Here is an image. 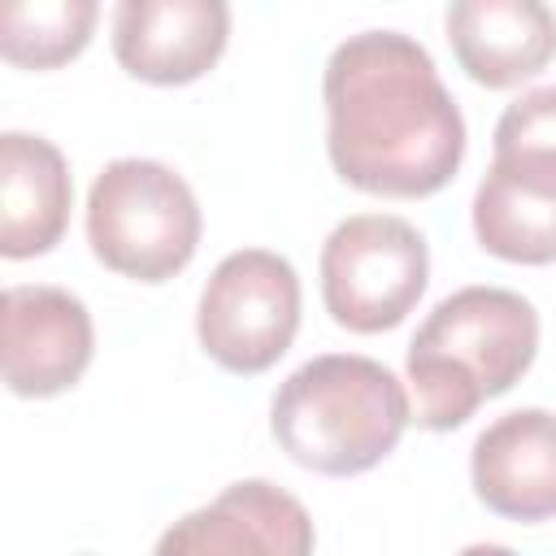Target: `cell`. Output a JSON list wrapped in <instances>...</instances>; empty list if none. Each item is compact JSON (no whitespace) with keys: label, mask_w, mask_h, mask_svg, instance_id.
<instances>
[{"label":"cell","mask_w":556,"mask_h":556,"mask_svg":"<svg viewBox=\"0 0 556 556\" xmlns=\"http://www.w3.org/2000/svg\"><path fill=\"white\" fill-rule=\"evenodd\" d=\"M491 161L556 178V87H534L500 113Z\"/></svg>","instance_id":"15"},{"label":"cell","mask_w":556,"mask_h":556,"mask_svg":"<svg viewBox=\"0 0 556 556\" xmlns=\"http://www.w3.org/2000/svg\"><path fill=\"white\" fill-rule=\"evenodd\" d=\"M326 152L334 174L369 195L421 200L465 161V117L430 52L400 30L348 35L321 74Z\"/></svg>","instance_id":"1"},{"label":"cell","mask_w":556,"mask_h":556,"mask_svg":"<svg viewBox=\"0 0 556 556\" xmlns=\"http://www.w3.org/2000/svg\"><path fill=\"white\" fill-rule=\"evenodd\" d=\"M200 204L182 174L148 156L109 161L87 191V243L96 261L135 282H165L200 248Z\"/></svg>","instance_id":"4"},{"label":"cell","mask_w":556,"mask_h":556,"mask_svg":"<svg viewBox=\"0 0 556 556\" xmlns=\"http://www.w3.org/2000/svg\"><path fill=\"white\" fill-rule=\"evenodd\" d=\"M326 313L352 334H382L400 326L430 278L426 235L391 213L343 217L321 243Z\"/></svg>","instance_id":"5"},{"label":"cell","mask_w":556,"mask_h":556,"mask_svg":"<svg viewBox=\"0 0 556 556\" xmlns=\"http://www.w3.org/2000/svg\"><path fill=\"white\" fill-rule=\"evenodd\" d=\"M87 304L65 287L22 282L4 291V382L22 400L70 391L91 365Z\"/></svg>","instance_id":"7"},{"label":"cell","mask_w":556,"mask_h":556,"mask_svg":"<svg viewBox=\"0 0 556 556\" xmlns=\"http://www.w3.org/2000/svg\"><path fill=\"white\" fill-rule=\"evenodd\" d=\"M539 352V313L504 287H460L430 308L408 343V387L426 430L465 426L478 404L513 391Z\"/></svg>","instance_id":"2"},{"label":"cell","mask_w":556,"mask_h":556,"mask_svg":"<svg viewBox=\"0 0 556 556\" xmlns=\"http://www.w3.org/2000/svg\"><path fill=\"white\" fill-rule=\"evenodd\" d=\"M317 534L295 495L265 478L230 482L213 504L174 521L156 552H265V556H304Z\"/></svg>","instance_id":"10"},{"label":"cell","mask_w":556,"mask_h":556,"mask_svg":"<svg viewBox=\"0 0 556 556\" xmlns=\"http://www.w3.org/2000/svg\"><path fill=\"white\" fill-rule=\"evenodd\" d=\"M100 0H0V56L17 70H61L96 35Z\"/></svg>","instance_id":"14"},{"label":"cell","mask_w":556,"mask_h":556,"mask_svg":"<svg viewBox=\"0 0 556 556\" xmlns=\"http://www.w3.org/2000/svg\"><path fill=\"white\" fill-rule=\"evenodd\" d=\"M456 65L491 91L517 87L556 56V17L543 0H447Z\"/></svg>","instance_id":"11"},{"label":"cell","mask_w":556,"mask_h":556,"mask_svg":"<svg viewBox=\"0 0 556 556\" xmlns=\"http://www.w3.org/2000/svg\"><path fill=\"white\" fill-rule=\"evenodd\" d=\"M300 330V274L269 248L230 252L204 282L195 308L200 348L230 374H265Z\"/></svg>","instance_id":"6"},{"label":"cell","mask_w":556,"mask_h":556,"mask_svg":"<svg viewBox=\"0 0 556 556\" xmlns=\"http://www.w3.org/2000/svg\"><path fill=\"white\" fill-rule=\"evenodd\" d=\"M230 39L226 0H117L113 56L152 87H182L204 78Z\"/></svg>","instance_id":"8"},{"label":"cell","mask_w":556,"mask_h":556,"mask_svg":"<svg viewBox=\"0 0 556 556\" xmlns=\"http://www.w3.org/2000/svg\"><path fill=\"white\" fill-rule=\"evenodd\" d=\"M74 182L56 143L26 130L0 135V256L26 261L61 243Z\"/></svg>","instance_id":"12"},{"label":"cell","mask_w":556,"mask_h":556,"mask_svg":"<svg viewBox=\"0 0 556 556\" xmlns=\"http://www.w3.org/2000/svg\"><path fill=\"white\" fill-rule=\"evenodd\" d=\"M473 235L500 261L552 265L556 261V191H543L491 165L473 191Z\"/></svg>","instance_id":"13"},{"label":"cell","mask_w":556,"mask_h":556,"mask_svg":"<svg viewBox=\"0 0 556 556\" xmlns=\"http://www.w3.org/2000/svg\"><path fill=\"white\" fill-rule=\"evenodd\" d=\"M473 495L508 521H552L556 517V413L513 408L495 417L469 456Z\"/></svg>","instance_id":"9"},{"label":"cell","mask_w":556,"mask_h":556,"mask_svg":"<svg viewBox=\"0 0 556 556\" xmlns=\"http://www.w3.org/2000/svg\"><path fill=\"white\" fill-rule=\"evenodd\" d=\"M413 421L404 382L374 356L326 352L282 378L269 408L278 447L313 473L352 478L387 460Z\"/></svg>","instance_id":"3"}]
</instances>
